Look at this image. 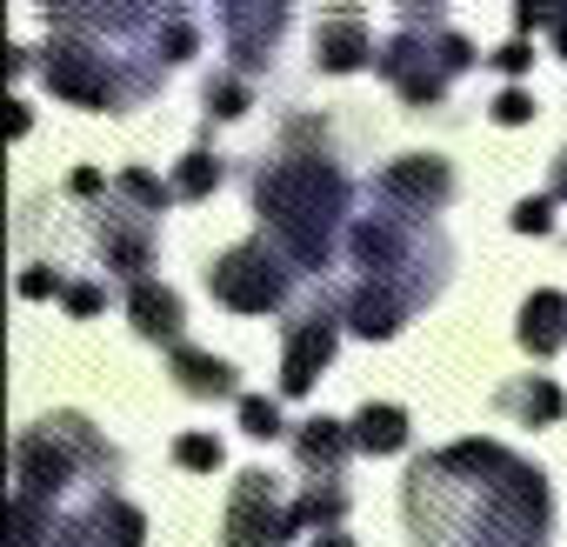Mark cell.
Returning a JSON list of instances; mask_svg holds the SVG:
<instances>
[{"label": "cell", "instance_id": "1", "mask_svg": "<svg viewBox=\"0 0 567 547\" xmlns=\"http://www.w3.org/2000/svg\"><path fill=\"white\" fill-rule=\"evenodd\" d=\"M328 348H334V328H328V321H315V328L295 334V348H288V374H280V381H288V394H301V388L315 381V361H328Z\"/></svg>", "mask_w": 567, "mask_h": 547}, {"label": "cell", "instance_id": "6", "mask_svg": "<svg viewBox=\"0 0 567 547\" xmlns=\"http://www.w3.org/2000/svg\"><path fill=\"white\" fill-rule=\"evenodd\" d=\"M321 54H328V68H354V61H361V28H354V14L334 21V34H328Z\"/></svg>", "mask_w": 567, "mask_h": 547}, {"label": "cell", "instance_id": "12", "mask_svg": "<svg viewBox=\"0 0 567 547\" xmlns=\"http://www.w3.org/2000/svg\"><path fill=\"white\" fill-rule=\"evenodd\" d=\"M514 227H547V200H520L514 207Z\"/></svg>", "mask_w": 567, "mask_h": 547}, {"label": "cell", "instance_id": "13", "mask_svg": "<svg viewBox=\"0 0 567 547\" xmlns=\"http://www.w3.org/2000/svg\"><path fill=\"white\" fill-rule=\"evenodd\" d=\"M494 114H501V121H527V94H501Z\"/></svg>", "mask_w": 567, "mask_h": 547}, {"label": "cell", "instance_id": "9", "mask_svg": "<svg viewBox=\"0 0 567 547\" xmlns=\"http://www.w3.org/2000/svg\"><path fill=\"white\" fill-rule=\"evenodd\" d=\"M240 421H247V434H280V414H274V401H240Z\"/></svg>", "mask_w": 567, "mask_h": 547}, {"label": "cell", "instance_id": "8", "mask_svg": "<svg viewBox=\"0 0 567 547\" xmlns=\"http://www.w3.org/2000/svg\"><path fill=\"white\" fill-rule=\"evenodd\" d=\"M507 407H527V414H560V394H554V388H507Z\"/></svg>", "mask_w": 567, "mask_h": 547}, {"label": "cell", "instance_id": "5", "mask_svg": "<svg viewBox=\"0 0 567 547\" xmlns=\"http://www.w3.org/2000/svg\"><path fill=\"white\" fill-rule=\"evenodd\" d=\"M174 368H181V381H187L194 394H227V388H234V368H227V361H207V354H187V348H181Z\"/></svg>", "mask_w": 567, "mask_h": 547}, {"label": "cell", "instance_id": "11", "mask_svg": "<svg viewBox=\"0 0 567 547\" xmlns=\"http://www.w3.org/2000/svg\"><path fill=\"white\" fill-rule=\"evenodd\" d=\"M207 180H220V167H207V161H200V154H194V161H187V167H181V194H200V187H207Z\"/></svg>", "mask_w": 567, "mask_h": 547}, {"label": "cell", "instance_id": "3", "mask_svg": "<svg viewBox=\"0 0 567 547\" xmlns=\"http://www.w3.org/2000/svg\"><path fill=\"white\" fill-rule=\"evenodd\" d=\"M134 314H141V334H181V301L167 288H134Z\"/></svg>", "mask_w": 567, "mask_h": 547}, {"label": "cell", "instance_id": "7", "mask_svg": "<svg viewBox=\"0 0 567 547\" xmlns=\"http://www.w3.org/2000/svg\"><path fill=\"white\" fill-rule=\"evenodd\" d=\"M301 461H341V434H334V421H315L308 434H301Z\"/></svg>", "mask_w": 567, "mask_h": 547}, {"label": "cell", "instance_id": "4", "mask_svg": "<svg viewBox=\"0 0 567 547\" xmlns=\"http://www.w3.org/2000/svg\"><path fill=\"white\" fill-rule=\"evenodd\" d=\"M354 441L374 447V454H388V447L408 441V414H401V407H361V434H354Z\"/></svg>", "mask_w": 567, "mask_h": 547}, {"label": "cell", "instance_id": "10", "mask_svg": "<svg viewBox=\"0 0 567 547\" xmlns=\"http://www.w3.org/2000/svg\"><path fill=\"white\" fill-rule=\"evenodd\" d=\"M174 454H181L187 467H220V441H207V434H187Z\"/></svg>", "mask_w": 567, "mask_h": 547}, {"label": "cell", "instance_id": "14", "mask_svg": "<svg viewBox=\"0 0 567 547\" xmlns=\"http://www.w3.org/2000/svg\"><path fill=\"white\" fill-rule=\"evenodd\" d=\"M315 547H348V540H315Z\"/></svg>", "mask_w": 567, "mask_h": 547}, {"label": "cell", "instance_id": "2", "mask_svg": "<svg viewBox=\"0 0 567 547\" xmlns=\"http://www.w3.org/2000/svg\"><path fill=\"white\" fill-rule=\"evenodd\" d=\"M560 314H567V301H560V295H534V301H527V314H520V341H527L534 354H547V348L560 341Z\"/></svg>", "mask_w": 567, "mask_h": 547}]
</instances>
